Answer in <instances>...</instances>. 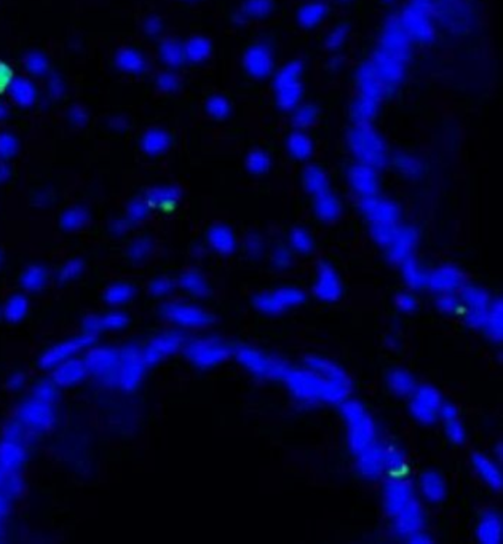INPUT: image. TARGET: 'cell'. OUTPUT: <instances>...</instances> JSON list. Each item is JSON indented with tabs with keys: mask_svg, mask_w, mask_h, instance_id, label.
Returning a JSON list of instances; mask_svg holds the SVG:
<instances>
[{
	"mask_svg": "<svg viewBox=\"0 0 503 544\" xmlns=\"http://www.w3.org/2000/svg\"><path fill=\"white\" fill-rule=\"evenodd\" d=\"M283 380L296 398L307 403H344L350 395V380L342 369L316 356H308L303 367H287Z\"/></svg>",
	"mask_w": 503,
	"mask_h": 544,
	"instance_id": "1",
	"label": "cell"
},
{
	"mask_svg": "<svg viewBox=\"0 0 503 544\" xmlns=\"http://www.w3.org/2000/svg\"><path fill=\"white\" fill-rule=\"evenodd\" d=\"M385 508L395 528L403 535H412L424 525V514L417 499L405 484H390L385 495Z\"/></svg>",
	"mask_w": 503,
	"mask_h": 544,
	"instance_id": "2",
	"label": "cell"
},
{
	"mask_svg": "<svg viewBox=\"0 0 503 544\" xmlns=\"http://www.w3.org/2000/svg\"><path fill=\"white\" fill-rule=\"evenodd\" d=\"M340 410L349 424V441L353 453L359 455L377 444L376 424L362 404L345 403Z\"/></svg>",
	"mask_w": 503,
	"mask_h": 544,
	"instance_id": "3",
	"label": "cell"
},
{
	"mask_svg": "<svg viewBox=\"0 0 503 544\" xmlns=\"http://www.w3.org/2000/svg\"><path fill=\"white\" fill-rule=\"evenodd\" d=\"M233 353L235 358L240 361V364L254 375H258V377L283 378L284 372H287V366L282 364V362L277 359H273L272 356L260 353L251 347L240 345L235 348Z\"/></svg>",
	"mask_w": 503,
	"mask_h": 544,
	"instance_id": "4",
	"label": "cell"
},
{
	"mask_svg": "<svg viewBox=\"0 0 503 544\" xmlns=\"http://www.w3.org/2000/svg\"><path fill=\"white\" fill-rule=\"evenodd\" d=\"M306 302V294L294 287H282L272 294H262L253 300L254 306L262 313L277 315L291 308V306L301 305Z\"/></svg>",
	"mask_w": 503,
	"mask_h": 544,
	"instance_id": "5",
	"label": "cell"
},
{
	"mask_svg": "<svg viewBox=\"0 0 503 544\" xmlns=\"http://www.w3.org/2000/svg\"><path fill=\"white\" fill-rule=\"evenodd\" d=\"M441 409H443V401L434 388L422 386L412 391L411 412L420 423L432 424L436 422L441 415Z\"/></svg>",
	"mask_w": 503,
	"mask_h": 544,
	"instance_id": "6",
	"label": "cell"
},
{
	"mask_svg": "<svg viewBox=\"0 0 503 544\" xmlns=\"http://www.w3.org/2000/svg\"><path fill=\"white\" fill-rule=\"evenodd\" d=\"M299 72L301 67L297 62L289 64L279 72L277 79V95L278 103L282 104V108L289 109L294 108V104L301 99V82H299Z\"/></svg>",
	"mask_w": 503,
	"mask_h": 544,
	"instance_id": "7",
	"label": "cell"
},
{
	"mask_svg": "<svg viewBox=\"0 0 503 544\" xmlns=\"http://www.w3.org/2000/svg\"><path fill=\"white\" fill-rule=\"evenodd\" d=\"M462 289V299L465 302V308H467V320L471 326L481 328L484 318H486L489 311V306L492 303V299L489 297L486 291L476 286H463Z\"/></svg>",
	"mask_w": 503,
	"mask_h": 544,
	"instance_id": "8",
	"label": "cell"
},
{
	"mask_svg": "<svg viewBox=\"0 0 503 544\" xmlns=\"http://www.w3.org/2000/svg\"><path fill=\"white\" fill-rule=\"evenodd\" d=\"M463 273L456 267H441L439 270L428 274L430 289L441 294H454L463 287Z\"/></svg>",
	"mask_w": 503,
	"mask_h": 544,
	"instance_id": "9",
	"label": "cell"
},
{
	"mask_svg": "<svg viewBox=\"0 0 503 544\" xmlns=\"http://www.w3.org/2000/svg\"><path fill=\"white\" fill-rule=\"evenodd\" d=\"M315 292L316 296L321 300H326V302H335L342 296V284H340L337 273L325 262H321L318 267V279H316L315 284Z\"/></svg>",
	"mask_w": 503,
	"mask_h": 544,
	"instance_id": "10",
	"label": "cell"
},
{
	"mask_svg": "<svg viewBox=\"0 0 503 544\" xmlns=\"http://www.w3.org/2000/svg\"><path fill=\"white\" fill-rule=\"evenodd\" d=\"M353 147H355V152L362 157L366 165H381V161L383 160L382 157V146L381 142L377 141V137L374 134L368 133L366 129H359V133L353 136Z\"/></svg>",
	"mask_w": 503,
	"mask_h": 544,
	"instance_id": "11",
	"label": "cell"
},
{
	"mask_svg": "<svg viewBox=\"0 0 503 544\" xmlns=\"http://www.w3.org/2000/svg\"><path fill=\"white\" fill-rule=\"evenodd\" d=\"M357 456L358 468L363 476L374 479L381 474L383 465L388 461V450H385L382 446H378V444H374V446Z\"/></svg>",
	"mask_w": 503,
	"mask_h": 544,
	"instance_id": "12",
	"label": "cell"
},
{
	"mask_svg": "<svg viewBox=\"0 0 503 544\" xmlns=\"http://www.w3.org/2000/svg\"><path fill=\"white\" fill-rule=\"evenodd\" d=\"M363 209L372 225L396 224V221H398V211H396L393 204L385 202V199H378L376 197L364 198Z\"/></svg>",
	"mask_w": 503,
	"mask_h": 544,
	"instance_id": "13",
	"label": "cell"
},
{
	"mask_svg": "<svg viewBox=\"0 0 503 544\" xmlns=\"http://www.w3.org/2000/svg\"><path fill=\"white\" fill-rule=\"evenodd\" d=\"M415 241H417V235H415V231L412 228L400 227L393 243L387 248L388 257L393 262H398V264H401V262H405L409 257H412V249L415 246Z\"/></svg>",
	"mask_w": 503,
	"mask_h": 544,
	"instance_id": "14",
	"label": "cell"
},
{
	"mask_svg": "<svg viewBox=\"0 0 503 544\" xmlns=\"http://www.w3.org/2000/svg\"><path fill=\"white\" fill-rule=\"evenodd\" d=\"M350 180H352L353 189L359 193V197H363V198L376 197L377 178H376V174L372 173L371 168L363 166V165L358 166V168H353L352 173H350Z\"/></svg>",
	"mask_w": 503,
	"mask_h": 544,
	"instance_id": "15",
	"label": "cell"
},
{
	"mask_svg": "<svg viewBox=\"0 0 503 544\" xmlns=\"http://www.w3.org/2000/svg\"><path fill=\"white\" fill-rule=\"evenodd\" d=\"M441 417H443L444 420V429H446L447 437H449V441L452 444H456V446H462L467 436H465V429L462 427L461 418H458L454 405L451 404L443 405V409H441Z\"/></svg>",
	"mask_w": 503,
	"mask_h": 544,
	"instance_id": "16",
	"label": "cell"
},
{
	"mask_svg": "<svg viewBox=\"0 0 503 544\" xmlns=\"http://www.w3.org/2000/svg\"><path fill=\"white\" fill-rule=\"evenodd\" d=\"M471 463H473L475 470L480 473V476L482 478L484 482L490 487V489H494V490L502 489L500 471L497 470V466L487 458L486 455L475 453L473 458H471Z\"/></svg>",
	"mask_w": 503,
	"mask_h": 544,
	"instance_id": "17",
	"label": "cell"
},
{
	"mask_svg": "<svg viewBox=\"0 0 503 544\" xmlns=\"http://www.w3.org/2000/svg\"><path fill=\"white\" fill-rule=\"evenodd\" d=\"M195 359L203 366H216L231 356V349L222 343H203L195 349Z\"/></svg>",
	"mask_w": 503,
	"mask_h": 544,
	"instance_id": "18",
	"label": "cell"
},
{
	"mask_svg": "<svg viewBox=\"0 0 503 544\" xmlns=\"http://www.w3.org/2000/svg\"><path fill=\"white\" fill-rule=\"evenodd\" d=\"M272 58L264 47H251L246 53V69L256 77H264L270 72Z\"/></svg>",
	"mask_w": 503,
	"mask_h": 544,
	"instance_id": "19",
	"label": "cell"
},
{
	"mask_svg": "<svg viewBox=\"0 0 503 544\" xmlns=\"http://www.w3.org/2000/svg\"><path fill=\"white\" fill-rule=\"evenodd\" d=\"M481 329L487 334L489 339L495 342L502 340V303L500 300H492L489 311L481 324Z\"/></svg>",
	"mask_w": 503,
	"mask_h": 544,
	"instance_id": "20",
	"label": "cell"
},
{
	"mask_svg": "<svg viewBox=\"0 0 503 544\" xmlns=\"http://www.w3.org/2000/svg\"><path fill=\"white\" fill-rule=\"evenodd\" d=\"M500 517L490 512L482 521L478 523L476 536L481 543H499L500 541Z\"/></svg>",
	"mask_w": 503,
	"mask_h": 544,
	"instance_id": "21",
	"label": "cell"
},
{
	"mask_svg": "<svg viewBox=\"0 0 503 544\" xmlns=\"http://www.w3.org/2000/svg\"><path fill=\"white\" fill-rule=\"evenodd\" d=\"M209 241L216 251H219L221 254H229L232 253L235 246H237V238L227 227H213L209 231Z\"/></svg>",
	"mask_w": 503,
	"mask_h": 544,
	"instance_id": "22",
	"label": "cell"
},
{
	"mask_svg": "<svg viewBox=\"0 0 503 544\" xmlns=\"http://www.w3.org/2000/svg\"><path fill=\"white\" fill-rule=\"evenodd\" d=\"M315 209L316 214H318L320 219L328 222H333L340 214V203L339 199H335L331 193L325 192L321 195H316V202H315Z\"/></svg>",
	"mask_w": 503,
	"mask_h": 544,
	"instance_id": "23",
	"label": "cell"
},
{
	"mask_svg": "<svg viewBox=\"0 0 503 544\" xmlns=\"http://www.w3.org/2000/svg\"><path fill=\"white\" fill-rule=\"evenodd\" d=\"M420 485H422V490H424V495L428 499H432V502H441L446 495V485L443 482V479L433 471H428L422 476Z\"/></svg>",
	"mask_w": 503,
	"mask_h": 544,
	"instance_id": "24",
	"label": "cell"
},
{
	"mask_svg": "<svg viewBox=\"0 0 503 544\" xmlns=\"http://www.w3.org/2000/svg\"><path fill=\"white\" fill-rule=\"evenodd\" d=\"M401 270L403 274H405L406 283L414 287V289H420V287H427L428 286V273L422 272L420 267L415 264L412 257L406 259L405 262H401Z\"/></svg>",
	"mask_w": 503,
	"mask_h": 544,
	"instance_id": "25",
	"label": "cell"
},
{
	"mask_svg": "<svg viewBox=\"0 0 503 544\" xmlns=\"http://www.w3.org/2000/svg\"><path fill=\"white\" fill-rule=\"evenodd\" d=\"M388 385L391 388V391L401 396L411 395V393L415 390L414 378L407 372H403V371L391 372L388 377Z\"/></svg>",
	"mask_w": 503,
	"mask_h": 544,
	"instance_id": "26",
	"label": "cell"
},
{
	"mask_svg": "<svg viewBox=\"0 0 503 544\" xmlns=\"http://www.w3.org/2000/svg\"><path fill=\"white\" fill-rule=\"evenodd\" d=\"M303 184H306V189L310 193H313L315 197L328 192L326 178L318 168H310V170L306 173V176H303Z\"/></svg>",
	"mask_w": 503,
	"mask_h": 544,
	"instance_id": "27",
	"label": "cell"
},
{
	"mask_svg": "<svg viewBox=\"0 0 503 544\" xmlns=\"http://www.w3.org/2000/svg\"><path fill=\"white\" fill-rule=\"evenodd\" d=\"M288 147L291 150V154H293L296 158H301V160L307 158L310 152H312V142H310V139L306 134L299 133V131L289 136Z\"/></svg>",
	"mask_w": 503,
	"mask_h": 544,
	"instance_id": "28",
	"label": "cell"
},
{
	"mask_svg": "<svg viewBox=\"0 0 503 544\" xmlns=\"http://www.w3.org/2000/svg\"><path fill=\"white\" fill-rule=\"evenodd\" d=\"M326 13V8L320 4H312L303 7L299 13V20L303 24V26H313V24L318 23L323 16Z\"/></svg>",
	"mask_w": 503,
	"mask_h": 544,
	"instance_id": "29",
	"label": "cell"
},
{
	"mask_svg": "<svg viewBox=\"0 0 503 544\" xmlns=\"http://www.w3.org/2000/svg\"><path fill=\"white\" fill-rule=\"evenodd\" d=\"M291 243L301 254H308L313 249V240L303 228H296L291 233Z\"/></svg>",
	"mask_w": 503,
	"mask_h": 544,
	"instance_id": "30",
	"label": "cell"
},
{
	"mask_svg": "<svg viewBox=\"0 0 503 544\" xmlns=\"http://www.w3.org/2000/svg\"><path fill=\"white\" fill-rule=\"evenodd\" d=\"M246 165H248V168H250L251 173L262 174V173H265L267 170H269L270 160H269V157H267L264 152H260V150H256V152H253L250 157H248Z\"/></svg>",
	"mask_w": 503,
	"mask_h": 544,
	"instance_id": "31",
	"label": "cell"
},
{
	"mask_svg": "<svg viewBox=\"0 0 503 544\" xmlns=\"http://www.w3.org/2000/svg\"><path fill=\"white\" fill-rule=\"evenodd\" d=\"M396 305L405 311H412L419 306V299L415 297L414 294H400V296L396 297Z\"/></svg>",
	"mask_w": 503,
	"mask_h": 544,
	"instance_id": "32",
	"label": "cell"
},
{
	"mask_svg": "<svg viewBox=\"0 0 503 544\" xmlns=\"http://www.w3.org/2000/svg\"><path fill=\"white\" fill-rule=\"evenodd\" d=\"M313 118H315V109L313 108H303V109L299 110V114H297L296 123L301 125V127H303V125L312 123Z\"/></svg>",
	"mask_w": 503,
	"mask_h": 544,
	"instance_id": "33",
	"label": "cell"
},
{
	"mask_svg": "<svg viewBox=\"0 0 503 544\" xmlns=\"http://www.w3.org/2000/svg\"><path fill=\"white\" fill-rule=\"evenodd\" d=\"M289 260H291L289 254H288L287 251H284L283 248H279V249H278V253L275 254V264H277L278 267H288Z\"/></svg>",
	"mask_w": 503,
	"mask_h": 544,
	"instance_id": "34",
	"label": "cell"
}]
</instances>
